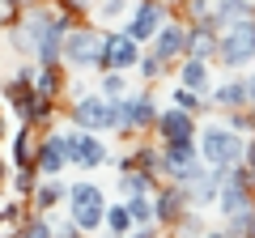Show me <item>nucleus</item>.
<instances>
[{
  "instance_id": "f257e3e1",
  "label": "nucleus",
  "mask_w": 255,
  "mask_h": 238,
  "mask_svg": "<svg viewBox=\"0 0 255 238\" xmlns=\"http://www.w3.org/2000/svg\"><path fill=\"white\" fill-rule=\"evenodd\" d=\"M26 38H30V47L38 51V60L43 64H55L60 60V51H64V34H68V17H60V13H47V9H34L26 17Z\"/></svg>"
},
{
  "instance_id": "f03ea898",
  "label": "nucleus",
  "mask_w": 255,
  "mask_h": 238,
  "mask_svg": "<svg viewBox=\"0 0 255 238\" xmlns=\"http://www.w3.org/2000/svg\"><path fill=\"white\" fill-rule=\"evenodd\" d=\"M68 213H73L77 230H98V226H107V200H102V187H94V183H73V187H68Z\"/></svg>"
},
{
  "instance_id": "7ed1b4c3",
  "label": "nucleus",
  "mask_w": 255,
  "mask_h": 238,
  "mask_svg": "<svg viewBox=\"0 0 255 238\" xmlns=\"http://www.w3.org/2000/svg\"><path fill=\"white\" fill-rule=\"evenodd\" d=\"M255 55V21L243 17V21H230L226 38H221V60H226L230 68H238L243 60H251Z\"/></svg>"
},
{
  "instance_id": "20e7f679",
  "label": "nucleus",
  "mask_w": 255,
  "mask_h": 238,
  "mask_svg": "<svg viewBox=\"0 0 255 238\" xmlns=\"http://www.w3.org/2000/svg\"><path fill=\"white\" fill-rule=\"evenodd\" d=\"M64 60L73 68H90L102 60V34L94 30H68L64 34Z\"/></svg>"
},
{
  "instance_id": "39448f33",
  "label": "nucleus",
  "mask_w": 255,
  "mask_h": 238,
  "mask_svg": "<svg viewBox=\"0 0 255 238\" xmlns=\"http://www.w3.org/2000/svg\"><path fill=\"white\" fill-rule=\"evenodd\" d=\"M200 153L209 157L213 166H234L238 157H243V140H238V136H234L230 128H204Z\"/></svg>"
},
{
  "instance_id": "423d86ee",
  "label": "nucleus",
  "mask_w": 255,
  "mask_h": 238,
  "mask_svg": "<svg viewBox=\"0 0 255 238\" xmlns=\"http://www.w3.org/2000/svg\"><path fill=\"white\" fill-rule=\"evenodd\" d=\"M73 119L81 123V128H119V102H107V98H81L73 107Z\"/></svg>"
},
{
  "instance_id": "0eeeda50",
  "label": "nucleus",
  "mask_w": 255,
  "mask_h": 238,
  "mask_svg": "<svg viewBox=\"0 0 255 238\" xmlns=\"http://www.w3.org/2000/svg\"><path fill=\"white\" fill-rule=\"evenodd\" d=\"M136 55H140V43L124 30V34H107V38H102V60H98V64L102 68H132V64H136Z\"/></svg>"
},
{
  "instance_id": "6e6552de",
  "label": "nucleus",
  "mask_w": 255,
  "mask_h": 238,
  "mask_svg": "<svg viewBox=\"0 0 255 238\" xmlns=\"http://www.w3.org/2000/svg\"><path fill=\"white\" fill-rule=\"evenodd\" d=\"M162 166L179 179V183H187L191 174L200 170V166H196V145H191V140H166V162Z\"/></svg>"
},
{
  "instance_id": "1a4fd4ad",
  "label": "nucleus",
  "mask_w": 255,
  "mask_h": 238,
  "mask_svg": "<svg viewBox=\"0 0 255 238\" xmlns=\"http://www.w3.org/2000/svg\"><path fill=\"white\" fill-rule=\"evenodd\" d=\"M162 17H166V13L157 9L153 0H145V4L132 13V21H128V34L136 38V43H145V38H153L157 30H162Z\"/></svg>"
},
{
  "instance_id": "9d476101",
  "label": "nucleus",
  "mask_w": 255,
  "mask_h": 238,
  "mask_svg": "<svg viewBox=\"0 0 255 238\" xmlns=\"http://www.w3.org/2000/svg\"><path fill=\"white\" fill-rule=\"evenodd\" d=\"M153 119V98L149 94H132V98L119 102V128H132V123H149Z\"/></svg>"
},
{
  "instance_id": "9b49d317",
  "label": "nucleus",
  "mask_w": 255,
  "mask_h": 238,
  "mask_svg": "<svg viewBox=\"0 0 255 238\" xmlns=\"http://www.w3.org/2000/svg\"><path fill=\"white\" fill-rule=\"evenodd\" d=\"M187 43H191V34L183 26H162V30H157V55H162V60L183 55V51H187Z\"/></svg>"
},
{
  "instance_id": "f8f14e48",
  "label": "nucleus",
  "mask_w": 255,
  "mask_h": 238,
  "mask_svg": "<svg viewBox=\"0 0 255 238\" xmlns=\"http://www.w3.org/2000/svg\"><path fill=\"white\" fill-rule=\"evenodd\" d=\"M162 136H166V140H191V111L170 107V111L162 115Z\"/></svg>"
},
{
  "instance_id": "ddd939ff",
  "label": "nucleus",
  "mask_w": 255,
  "mask_h": 238,
  "mask_svg": "<svg viewBox=\"0 0 255 238\" xmlns=\"http://www.w3.org/2000/svg\"><path fill=\"white\" fill-rule=\"evenodd\" d=\"M187 196H191V204H213V196H217V174L213 170H196L187 179Z\"/></svg>"
},
{
  "instance_id": "4468645a",
  "label": "nucleus",
  "mask_w": 255,
  "mask_h": 238,
  "mask_svg": "<svg viewBox=\"0 0 255 238\" xmlns=\"http://www.w3.org/2000/svg\"><path fill=\"white\" fill-rule=\"evenodd\" d=\"M64 162H68V157H64V149H60V136H47L43 149H38V170H43L47 179H55V174L64 170Z\"/></svg>"
},
{
  "instance_id": "2eb2a0df",
  "label": "nucleus",
  "mask_w": 255,
  "mask_h": 238,
  "mask_svg": "<svg viewBox=\"0 0 255 238\" xmlns=\"http://www.w3.org/2000/svg\"><path fill=\"white\" fill-rule=\"evenodd\" d=\"M247 204H251V196H247V183H243V179H234V183L221 187V213L234 217V213H243Z\"/></svg>"
},
{
  "instance_id": "dca6fc26",
  "label": "nucleus",
  "mask_w": 255,
  "mask_h": 238,
  "mask_svg": "<svg viewBox=\"0 0 255 238\" xmlns=\"http://www.w3.org/2000/svg\"><path fill=\"white\" fill-rule=\"evenodd\" d=\"M107 162V145H102L98 136H90V132H81V157H77V166H102Z\"/></svg>"
},
{
  "instance_id": "f3484780",
  "label": "nucleus",
  "mask_w": 255,
  "mask_h": 238,
  "mask_svg": "<svg viewBox=\"0 0 255 238\" xmlns=\"http://www.w3.org/2000/svg\"><path fill=\"white\" fill-rule=\"evenodd\" d=\"M183 85H187V90H209V68H204L200 55L183 64Z\"/></svg>"
},
{
  "instance_id": "a211bd4d",
  "label": "nucleus",
  "mask_w": 255,
  "mask_h": 238,
  "mask_svg": "<svg viewBox=\"0 0 255 238\" xmlns=\"http://www.w3.org/2000/svg\"><path fill=\"white\" fill-rule=\"evenodd\" d=\"M179 209H183V196H179V192H166V196H157L153 217H157V221H174V217H179Z\"/></svg>"
},
{
  "instance_id": "6ab92c4d",
  "label": "nucleus",
  "mask_w": 255,
  "mask_h": 238,
  "mask_svg": "<svg viewBox=\"0 0 255 238\" xmlns=\"http://www.w3.org/2000/svg\"><path fill=\"white\" fill-rule=\"evenodd\" d=\"M217 17L226 21V26H230V21L251 17V0H221V4H217Z\"/></svg>"
},
{
  "instance_id": "aec40b11",
  "label": "nucleus",
  "mask_w": 255,
  "mask_h": 238,
  "mask_svg": "<svg viewBox=\"0 0 255 238\" xmlns=\"http://www.w3.org/2000/svg\"><path fill=\"white\" fill-rule=\"evenodd\" d=\"M247 98H251V85H243V81H230V85H221V90H217L221 107H238V102H247Z\"/></svg>"
},
{
  "instance_id": "412c9836",
  "label": "nucleus",
  "mask_w": 255,
  "mask_h": 238,
  "mask_svg": "<svg viewBox=\"0 0 255 238\" xmlns=\"http://www.w3.org/2000/svg\"><path fill=\"white\" fill-rule=\"evenodd\" d=\"M107 226L115 230V234H128V230L136 226V221H132V213H128V204H115V209L107 204Z\"/></svg>"
},
{
  "instance_id": "4be33fe9",
  "label": "nucleus",
  "mask_w": 255,
  "mask_h": 238,
  "mask_svg": "<svg viewBox=\"0 0 255 238\" xmlns=\"http://www.w3.org/2000/svg\"><path fill=\"white\" fill-rule=\"evenodd\" d=\"M124 204H128V213H132V221H136V226H145V221L153 217V204L145 200V192H140V196H128Z\"/></svg>"
},
{
  "instance_id": "5701e85b",
  "label": "nucleus",
  "mask_w": 255,
  "mask_h": 238,
  "mask_svg": "<svg viewBox=\"0 0 255 238\" xmlns=\"http://www.w3.org/2000/svg\"><path fill=\"white\" fill-rule=\"evenodd\" d=\"M64 196H68V192H64L60 183H43L34 192V204H38V209H55V200H64Z\"/></svg>"
},
{
  "instance_id": "b1692460",
  "label": "nucleus",
  "mask_w": 255,
  "mask_h": 238,
  "mask_svg": "<svg viewBox=\"0 0 255 238\" xmlns=\"http://www.w3.org/2000/svg\"><path fill=\"white\" fill-rule=\"evenodd\" d=\"M119 187H124V196H140V192L149 187V179H145V174H124Z\"/></svg>"
},
{
  "instance_id": "393cba45",
  "label": "nucleus",
  "mask_w": 255,
  "mask_h": 238,
  "mask_svg": "<svg viewBox=\"0 0 255 238\" xmlns=\"http://www.w3.org/2000/svg\"><path fill=\"white\" fill-rule=\"evenodd\" d=\"M191 55H200V60H209V55H213V38L209 34H191Z\"/></svg>"
},
{
  "instance_id": "a878e982",
  "label": "nucleus",
  "mask_w": 255,
  "mask_h": 238,
  "mask_svg": "<svg viewBox=\"0 0 255 238\" xmlns=\"http://www.w3.org/2000/svg\"><path fill=\"white\" fill-rule=\"evenodd\" d=\"M162 64H166V60H162V55H145V60H140V73H145V77H157V73H162Z\"/></svg>"
},
{
  "instance_id": "bb28decb",
  "label": "nucleus",
  "mask_w": 255,
  "mask_h": 238,
  "mask_svg": "<svg viewBox=\"0 0 255 238\" xmlns=\"http://www.w3.org/2000/svg\"><path fill=\"white\" fill-rule=\"evenodd\" d=\"M174 102H179V107H183V111H196V107H200V102H196V94H191V90H187V85H183V90H179V94H174Z\"/></svg>"
},
{
  "instance_id": "cd10ccee",
  "label": "nucleus",
  "mask_w": 255,
  "mask_h": 238,
  "mask_svg": "<svg viewBox=\"0 0 255 238\" xmlns=\"http://www.w3.org/2000/svg\"><path fill=\"white\" fill-rule=\"evenodd\" d=\"M30 162V132H21L17 136V166H26Z\"/></svg>"
},
{
  "instance_id": "c85d7f7f",
  "label": "nucleus",
  "mask_w": 255,
  "mask_h": 238,
  "mask_svg": "<svg viewBox=\"0 0 255 238\" xmlns=\"http://www.w3.org/2000/svg\"><path fill=\"white\" fill-rule=\"evenodd\" d=\"M119 90H124V77H119V68H115V73L102 81V94H119Z\"/></svg>"
},
{
  "instance_id": "c756f323",
  "label": "nucleus",
  "mask_w": 255,
  "mask_h": 238,
  "mask_svg": "<svg viewBox=\"0 0 255 238\" xmlns=\"http://www.w3.org/2000/svg\"><path fill=\"white\" fill-rule=\"evenodd\" d=\"M124 9H128V0H107V4H102V17H119Z\"/></svg>"
},
{
  "instance_id": "7c9ffc66",
  "label": "nucleus",
  "mask_w": 255,
  "mask_h": 238,
  "mask_svg": "<svg viewBox=\"0 0 255 238\" xmlns=\"http://www.w3.org/2000/svg\"><path fill=\"white\" fill-rule=\"evenodd\" d=\"M43 234H51V226L47 221H30V238H43Z\"/></svg>"
},
{
  "instance_id": "2f4dec72",
  "label": "nucleus",
  "mask_w": 255,
  "mask_h": 238,
  "mask_svg": "<svg viewBox=\"0 0 255 238\" xmlns=\"http://www.w3.org/2000/svg\"><path fill=\"white\" fill-rule=\"evenodd\" d=\"M4 4H9V9H21V4H26V0H4Z\"/></svg>"
},
{
  "instance_id": "473e14b6",
  "label": "nucleus",
  "mask_w": 255,
  "mask_h": 238,
  "mask_svg": "<svg viewBox=\"0 0 255 238\" xmlns=\"http://www.w3.org/2000/svg\"><path fill=\"white\" fill-rule=\"evenodd\" d=\"M251 166H255V149H251Z\"/></svg>"
},
{
  "instance_id": "72a5a7b5",
  "label": "nucleus",
  "mask_w": 255,
  "mask_h": 238,
  "mask_svg": "<svg viewBox=\"0 0 255 238\" xmlns=\"http://www.w3.org/2000/svg\"><path fill=\"white\" fill-rule=\"evenodd\" d=\"M251 234H255V217H251Z\"/></svg>"
},
{
  "instance_id": "f704fd0d",
  "label": "nucleus",
  "mask_w": 255,
  "mask_h": 238,
  "mask_svg": "<svg viewBox=\"0 0 255 238\" xmlns=\"http://www.w3.org/2000/svg\"><path fill=\"white\" fill-rule=\"evenodd\" d=\"M251 98H255V81H251Z\"/></svg>"
}]
</instances>
